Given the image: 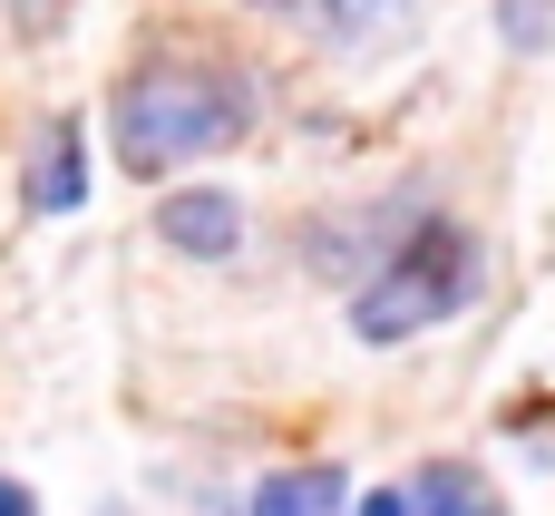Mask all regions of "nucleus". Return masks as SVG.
Segmentation results:
<instances>
[{
	"instance_id": "f257e3e1",
	"label": "nucleus",
	"mask_w": 555,
	"mask_h": 516,
	"mask_svg": "<svg viewBox=\"0 0 555 516\" xmlns=\"http://www.w3.org/2000/svg\"><path fill=\"white\" fill-rule=\"evenodd\" d=\"M107 127H117V156L137 176L195 166V156H224L254 127V78L224 68V59H146V68L117 78Z\"/></svg>"
},
{
	"instance_id": "f03ea898",
	"label": "nucleus",
	"mask_w": 555,
	"mask_h": 516,
	"mask_svg": "<svg viewBox=\"0 0 555 516\" xmlns=\"http://www.w3.org/2000/svg\"><path fill=\"white\" fill-rule=\"evenodd\" d=\"M468 293H478V244H468V224H459V215H420V224L361 273L351 332H361V341H420V332H439Z\"/></svg>"
},
{
	"instance_id": "7ed1b4c3",
	"label": "nucleus",
	"mask_w": 555,
	"mask_h": 516,
	"mask_svg": "<svg viewBox=\"0 0 555 516\" xmlns=\"http://www.w3.org/2000/svg\"><path fill=\"white\" fill-rule=\"evenodd\" d=\"M156 234H166L176 254L215 263V254H234V244H244V205H234V195H215V185H185V195H166V205H156Z\"/></svg>"
},
{
	"instance_id": "20e7f679",
	"label": "nucleus",
	"mask_w": 555,
	"mask_h": 516,
	"mask_svg": "<svg viewBox=\"0 0 555 516\" xmlns=\"http://www.w3.org/2000/svg\"><path fill=\"white\" fill-rule=\"evenodd\" d=\"M88 205V146H78V117H59L29 156V215H68Z\"/></svg>"
},
{
	"instance_id": "39448f33",
	"label": "nucleus",
	"mask_w": 555,
	"mask_h": 516,
	"mask_svg": "<svg viewBox=\"0 0 555 516\" xmlns=\"http://www.w3.org/2000/svg\"><path fill=\"white\" fill-rule=\"evenodd\" d=\"M263 10H302L322 39H341V49H380V39H400L410 29V0H263Z\"/></svg>"
},
{
	"instance_id": "423d86ee",
	"label": "nucleus",
	"mask_w": 555,
	"mask_h": 516,
	"mask_svg": "<svg viewBox=\"0 0 555 516\" xmlns=\"http://www.w3.org/2000/svg\"><path fill=\"white\" fill-rule=\"evenodd\" d=\"M351 507V478L341 468H283L254 488V516H341Z\"/></svg>"
},
{
	"instance_id": "0eeeda50",
	"label": "nucleus",
	"mask_w": 555,
	"mask_h": 516,
	"mask_svg": "<svg viewBox=\"0 0 555 516\" xmlns=\"http://www.w3.org/2000/svg\"><path fill=\"white\" fill-rule=\"evenodd\" d=\"M410 516H507V507H498V488H488L478 468L439 459V468H420V488H410Z\"/></svg>"
},
{
	"instance_id": "6e6552de",
	"label": "nucleus",
	"mask_w": 555,
	"mask_h": 516,
	"mask_svg": "<svg viewBox=\"0 0 555 516\" xmlns=\"http://www.w3.org/2000/svg\"><path fill=\"white\" fill-rule=\"evenodd\" d=\"M507 49H555V0H498Z\"/></svg>"
},
{
	"instance_id": "1a4fd4ad",
	"label": "nucleus",
	"mask_w": 555,
	"mask_h": 516,
	"mask_svg": "<svg viewBox=\"0 0 555 516\" xmlns=\"http://www.w3.org/2000/svg\"><path fill=\"white\" fill-rule=\"evenodd\" d=\"M361 516H410V488H371V498H361Z\"/></svg>"
},
{
	"instance_id": "9d476101",
	"label": "nucleus",
	"mask_w": 555,
	"mask_h": 516,
	"mask_svg": "<svg viewBox=\"0 0 555 516\" xmlns=\"http://www.w3.org/2000/svg\"><path fill=\"white\" fill-rule=\"evenodd\" d=\"M0 516H39V507H29V488H20V478H0Z\"/></svg>"
}]
</instances>
